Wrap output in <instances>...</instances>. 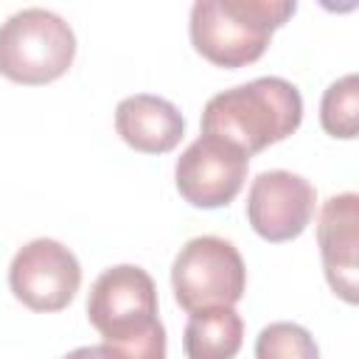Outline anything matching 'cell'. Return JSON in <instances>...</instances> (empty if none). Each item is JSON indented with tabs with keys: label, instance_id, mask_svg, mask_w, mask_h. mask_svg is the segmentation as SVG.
Masks as SVG:
<instances>
[{
	"label": "cell",
	"instance_id": "5bb4252c",
	"mask_svg": "<svg viewBox=\"0 0 359 359\" xmlns=\"http://www.w3.org/2000/svg\"><path fill=\"white\" fill-rule=\"evenodd\" d=\"M62 359H118L115 353H112V348L109 345H84V348H76V351H70L67 356H62Z\"/></svg>",
	"mask_w": 359,
	"mask_h": 359
},
{
	"label": "cell",
	"instance_id": "3957f363",
	"mask_svg": "<svg viewBox=\"0 0 359 359\" xmlns=\"http://www.w3.org/2000/svg\"><path fill=\"white\" fill-rule=\"evenodd\" d=\"M294 8V0H196L188 22L191 45L216 67L252 65Z\"/></svg>",
	"mask_w": 359,
	"mask_h": 359
},
{
	"label": "cell",
	"instance_id": "4fadbf2b",
	"mask_svg": "<svg viewBox=\"0 0 359 359\" xmlns=\"http://www.w3.org/2000/svg\"><path fill=\"white\" fill-rule=\"evenodd\" d=\"M255 359H320V348L303 325L269 323L255 337Z\"/></svg>",
	"mask_w": 359,
	"mask_h": 359
},
{
	"label": "cell",
	"instance_id": "9c48e42d",
	"mask_svg": "<svg viewBox=\"0 0 359 359\" xmlns=\"http://www.w3.org/2000/svg\"><path fill=\"white\" fill-rule=\"evenodd\" d=\"M356 224L359 196L353 191L334 194L323 202L317 222V244L325 280L345 303H356Z\"/></svg>",
	"mask_w": 359,
	"mask_h": 359
},
{
	"label": "cell",
	"instance_id": "8992f818",
	"mask_svg": "<svg viewBox=\"0 0 359 359\" xmlns=\"http://www.w3.org/2000/svg\"><path fill=\"white\" fill-rule=\"evenodd\" d=\"M247 168L250 157L238 146L216 135H202L177 157L174 182L188 205L213 210L230 205L238 196Z\"/></svg>",
	"mask_w": 359,
	"mask_h": 359
},
{
	"label": "cell",
	"instance_id": "7c38bea8",
	"mask_svg": "<svg viewBox=\"0 0 359 359\" xmlns=\"http://www.w3.org/2000/svg\"><path fill=\"white\" fill-rule=\"evenodd\" d=\"M320 123L331 137H356L359 126V79L348 73L328 84L320 101Z\"/></svg>",
	"mask_w": 359,
	"mask_h": 359
},
{
	"label": "cell",
	"instance_id": "7a4b0ae2",
	"mask_svg": "<svg viewBox=\"0 0 359 359\" xmlns=\"http://www.w3.org/2000/svg\"><path fill=\"white\" fill-rule=\"evenodd\" d=\"M300 121V90L280 76H261L216 93L202 109V135H216L252 157L297 132Z\"/></svg>",
	"mask_w": 359,
	"mask_h": 359
},
{
	"label": "cell",
	"instance_id": "6da1fadb",
	"mask_svg": "<svg viewBox=\"0 0 359 359\" xmlns=\"http://www.w3.org/2000/svg\"><path fill=\"white\" fill-rule=\"evenodd\" d=\"M87 320L118 359H165L157 286L143 266L118 264L104 269L90 286Z\"/></svg>",
	"mask_w": 359,
	"mask_h": 359
},
{
	"label": "cell",
	"instance_id": "30bf717a",
	"mask_svg": "<svg viewBox=\"0 0 359 359\" xmlns=\"http://www.w3.org/2000/svg\"><path fill=\"white\" fill-rule=\"evenodd\" d=\"M115 129L126 146L143 154H165L185 135L182 112L160 95L137 93L118 104Z\"/></svg>",
	"mask_w": 359,
	"mask_h": 359
},
{
	"label": "cell",
	"instance_id": "ba28073f",
	"mask_svg": "<svg viewBox=\"0 0 359 359\" xmlns=\"http://www.w3.org/2000/svg\"><path fill=\"white\" fill-rule=\"evenodd\" d=\"M314 205H317V191L306 177L283 168H272V171H261L250 185L247 222L261 238L280 244L297 238L309 227L314 216Z\"/></svg>",
	"mask_w": 359,
	"mask_h": 359
},
{
	"label": "cell",
	"instance_id": "52a82bcc",
	"mask_svg": "<svg viewBox=\"0 0 359 359\" xmlns=\"http://www.w3.org/2000/svg\"><path fill=\"white\" fill-rule=\"evenodd\" d=\"M8 286L31 311H62L81 286V266L62 241L34 238L11 258Z\"/></svg>",
	"mask_w": 359,
	"mask_h": 359
},
{
	"label": "cell",
	"instance_id": "8fae6325",
	"mask_svg": "<svg viewBox=\"0 0 359 359\" xmlns=\"http://www.w3.org/2000/svg\"><path fill=\"white\" fill-rule=\"evenodd\" d=\"M244 342V320L233 306L194 311L182 334L188 359H233Z\"/></svg>",
	"mask_w": 359,
	"mask_h": 359
},
{
	"label": "cell",
	"instance_id": "277c9868",
	"mask_svg": "<svg viewBox=\"0 0 359 359\" xmlns=\"http://www.w3.org/2000/svg\"><path fill=\"white\" fill-rule=\"evenodd\" d=\"M76 59L73 28L48 8H22L0 25V76L17 84H48Z\"/></svg>",
	"mask_w": 359,
	"mask_h": 359
},
{
	"label": "cell",
	"instance_id": "5b68a950",
	"mask_svg": "<svg viewBox=\"0 0 359 359\" xmlns=\"http://www.w3.org/2000/svg\"><path fill=\"white\" fill-rule=\"evenodd\" d=\"M171 289L188 314L236 306L247 289V266L241 252L219 236H196L185 241L171 264Z\"/></svg>",
	"mask_w": 359,
	"mask_h": 359
}]
</instances>
